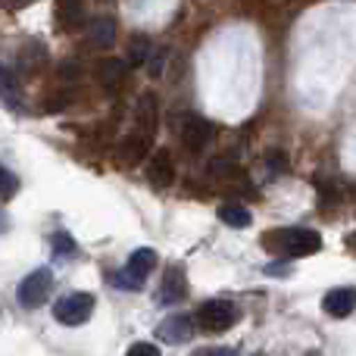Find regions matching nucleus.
<instances>
[{"mask_svg": "<svg viewBox=\"0 0 356 356\" xmlns=\"http://www.w3.org/2000/svg\"><path fill=\"white\" fill-rule=\"evenodd\" d=\"M138 131H141L147 141H154L156 135V125H160V106H156V97L154 94H141L138 100Z\"/></svg>", "mask_w": 356, "mask_h": 356, "instance_id": "9b49d317", "label": "nucleus"}, {"mask_svg": "<svg viewBox=\"0 0 356 356\" xmlns=\"http://www.w3.org/2000/svg\"><path fill=\"white\" fill-rule=\"evenodd\" d=\"M147 181L154 184V191H166L172 188L175 181V169H172V160H169V154H154L147 163Z\"/></svg>", "mask_w": 356, "mask_h": 356, "instance_id": "f8f14e48", "label": "nucleus"}, {"mask_svg": "<svg viewBox=\"0 0 356 356\" xmlns=\"http://www.w3.org/2000/svg\"><path fill=\"white\" fill-rule=\"evenodd\" d=\"M322 309L334 319H344L356 309V288H332L322 300Z\"/></svg>", "mask_w": 356, "mask_h": 356, "instance_id": "1a4fd4ad", "label": "nucleus"}, {"mask_svg": "<svg viewBox=\"0 0 356 356\" xmlns=\"http://www.w3.org/2000/svg\"><path fill=\"white\" fill-rule=\"evenodd\" d=\"M213 138H216V125L209 122V119H203V116H184V122H181V144L188 150L200 154V150L207 147Z\"/></svg>", "mask_w": 356, "mask_h": 356, "instance_id": "423d86ee", "label": "nucleus"}, {"mask_svg": "<svg viewBox=\"0 0 356 356\" xmlns=\"http://www.w3.org/2000/svg\"><path fill=\"white\" fill-rule=\"evenodd\" d=\"M257 356H263V353H257Z\"/></svg>", "mask_w": 356, "mask_h": 356, "instance_id": "cd10ccee", "label": "nucleus"}, {"mask_svg": "<svg viewBox=\"0 0 356 356\" xmlns=\"http://www.w3.org/2000/svg\"><path fill=\"white\" fill-rule=\"evenodd\" d=\"M263 247L278 250L288 259L313 257V253L322 250V234L313 232V228H278V232L263 234Z\"/></svg>", "mask_w": 356, "mask_h": 356, "instance_id": "f257e3e1", "label": "nucleus"}, {"mask_svg": "<svg viewBox=\"0 0 356 356\" xmlns=\"http://www.w3.org/2000/svg\"><path fill=\"white\" fill-rule=\"evenodd\" d=\"M0 100H3L10 110H22V88L13 69L0 66Z\"/></svg>", "mask_w": 356, "mask_h": 356, "instance_id": "2eb2a0df", "label": "nucleus"}, {"mask_svg": "<svg viewBox=\"0 0 356 356\" xmlns=\"http://www.w3.org/2000/svg\"><path fill=\"white\" fill-rule=\"evenodd\" d=\"M156 334H160L166 344H181V341H188L191 334H194V319H191V316H172V319H166L156 328Z\"/></svg>", "mask_w": 356, "mask_h": 356, "instance_id": "ddd939ff", "label": "nucleus"}, {"mask_svg": "<svg viewBox=\"0 0 356 356\" xmlns=\"http://www.w3.org/2000/svg\"><path fill=\"white\" fill-rule=\"evenodd\" d=\"M238 309L232 300H207L194 316V325H200L207 334H222L234 325Z\"/></svg>", "mask_w": 356, "mask_h": 356, "instance_id": "20e7f679", "label": "nucleus"}, {"mask_svg": "<svg viewBox=\"0 0 356 356\" xmlns=\"http://www.w3.org/2000/svg\"><path fill=\"white\" fill-rule=\"evenodd\" d=\"M350 244H353V247H356V234H353V238H350Z\"/></svg>", "mask_w": 356, "mask_h": 356, "instance_id": "bb28decb", "label": "nucleus"}, {"mask_svg": "<svg viewBox=\"0 0 356 356\" xmlns=\"http://www.w3.org/2000/svg\"><path fill=\"white\" fill-rule=\"evenodd\" d=\"M54 253H56V257H72V253H75V241L69 238L66 232L54 234Z\"/></svg>", "mask_w": 356, "mask_h": 356, "instance_id": "aec40b11", "label": "nucleus"}, {"mask_svg": "<svg viewBox=\"0 0 356 356\" xmlns=\"http://www.w3.org/2000/svg\"><path fill=\"white\" fill-rule=\"evenodd\" d=\"M116 19L113 16H97L91 19V25H88V41H91V47H110V44H116Z\"/></svg>", "mask_w": 356, "mask_h": 356, "instance_id": "4468645a", "label": "nucleus"}, {"mask_svg": "<svg viewBox=\"0 0 356 356\" xmlns=\"http://www.w3.org/2000/svg\"><path fill=\"white\" fill-rule=\"evenodd\" d=\"M219 216H222V222H225V225H232V228H247L253 222L250 219V209L238 207V203H228V207H222Z\"/></svg>", "mask_w": 356, "mask_h": 356, "instance_id": "f3484780", "label": "nucleus"}, {"mask_svg": "<svg viewBox=\"0 0 356 356\" xmlns=\"http://www.w3.org/2000/svg\"><path fill=\"white\" fill-rule=\"evenodd\" d=\"M150 60V41L147 38H131V50H129V63L131 66H141Z\"/></svg>", "mask_w": 356, "mask_h": 356, "instance_id": "a211bd4d", "label": "nucleus"}, {"mask_svg": "<svg viewBox=\"0 0 356 356\" xmlns=\"http://www.w3.org/2000/svg\"><path fill=\"white\" fill-rule=\"evenodd\" d=\"M163 66H166V54H163V50L147 60V69H150V75H154V79H160V75H163Z\"/></svg>", "mask_w": 356, "mask_h": 356, "instance_id": "5701e85b", "label": "nucleus"}, {"mask_svg": "<svg viewBox=\"0 0 356 356\" xmlns=\"http://www.w3.org/2000/svg\"><path fill=\"white\" fill-rule=\"evenodd\" d=\"M50 288H54V272L50 269L29 272V275L22 278V284H19V303H22L25 309H38L44 300H47Z\"/></svg>", "mask_w": 356, "mask_h": 356, "instance_id": "39448f33", "label": "nucleus"}, {"mask_svg": "<svg viewBox=\"0 0 356 356\" xmlns=\"http://www.w3.org/2000/svg\"><path fill=\"white\" fill-rule=\"evenodd\" d=\"M154 269H156V253L150 250V247H141V250H135L129 257L125 269H119L116 275H110V282L122 291H138V288H144V282H147V275Z\"/></svg>", "mask_w": 356, "mask_h": 356, "instance_id": "f03ea898", "label": "nucleus"}, {"mask_svg": "<svg viewBox=\"0 0 356 356\" xmlns=\"http://www.w3.org/2000/svg\"><path fill=\"white\" fill-rule=\"evenodd\" d=\"M94 307H97V300H94V294H85V291H72V294L60 297V300L54 303V319L60 322V325H85L88 319H91Z\"/></svg>", "mask_w": 356, "mask_h": 356, "instance_id": "7ed1b4c3", "label": "nucleus"}, {"mask_svg": "<svg viewBox=\"0 0 356 356\" xmlns=\"http://www.w3.org/2000/svg\"><path fill=\"white\" fill-rule=\"evenodd\" d=\"M147 147L150 141L141 135V131H131V135H125L122 141L116 144V160L122 163V166H138V163L147 156Z\"/></svg>", "mask_w": 356, "mask_h": 356, "instance_id": "0eeeda50", "label": "nucleus"}, {"mask_svg": "<svg viewBox=\"0 0 356 356\" xmlns=\"http://www.w3.org/2000/svg\"><path fill=\"white\" fill-rule=\"evenodd\" d=\"M3 6H10V10H22V6H29L31 0H0Z\"/></svg>", "mask_w": 356, "mask_h": 356, "instance_id": "393cba45", "label": "nucleus"}, {"mask_svg": "<svg viewBox=\"0 0 356 356\" xmlns=\"http://www.w3.org/2000/svg\"><path fill=\"white\" fill-rule=\"evenodd\" d=\"M41 60H44V44L29 41V47H25V54H22V63L29 66V63H41Z\"/></svg>", "mask_w": 356, "mask_h": 356, "instance_id": "412c9836", "label": "nucleus"}, {"mask_svg": "<svg viewBox=\"0 0 356 356\" xmlns=\"http://www.w3.org/2000/svg\"><path fill=\"white\" fill-rule=\"evenodd\" d=\"M3 228H6V213L0 209V232H3Z\"/></svg>", "mask_w": 356, "mask_h": 356, "instance_id": "a878e982", "label": "nucleus"}, {"mask_svg": "<svg viewBox=\"0 0 356 356\" xmlns=\"http://www.w3.org/2000/svg\"><path fill=\"white\" fill-rule=\"evenodd\" d=\"M125 79H129V63L125 60L110 56V60L97 63V81L106 88V91H119V88L125 85Z\"/></svg>", "mask_w": 356, "mask_h": 356, "instance_id": "9d476101", "label": "nucleus"}, {"mask_svg": "<svg viewBox=\"0 0 356 356\" xmlns=\"http://www.w3.org/2000/svg\"><path fill=\"white\" fill-rule=\"evenodd\" d=\"M125 356H163L160 347L156 344H147V341H141V344H131V350Z\"/></svg>", "mask_w": 356, "mask_h": 356, "instance_id": "4be33fe9", "label": "nucleus"}, {"mask_svg": "<svg viewBox=\"0 0 356 356\" xmlns=\"http://www.w3.org/2000/svg\"><path fill=\"white\" fill-rule=\"evenodd\" d=\"M19 191V178L10 172L6 166H0V200H10V197H16Z\"/></svg>", "mask_w": 356, "mask_h": 356, "instance_id": "6ab92c4d", "label": "nucleus"}, {"mask_svg": "<svg viewBox=\"0 0 356 356\" xmlns=\"http://www.w3.org/2000/svg\"><path fill=\"white\" fill-rule=\"evenodd\" d=\"M184 294H188V278H184V269L181 266H169L166 275H163V284H160V303H181Z\"/></svg>", "mask_w": 356, "mask_h": 356, "instance_id": "6e6552de", "label": "nucleus"}, {"mask_svg": "<svg viewBox=\"0 0 356 356\" xmlns=\"http://www.w3.org/2000/svg\"><path fill=\"white\" fill-rule=\"evenodd\" d=\"M197 356H238L232 347H209V350H200Z\"/></svg>", "mask_w": 356, "mask_h": 356, "instance_id": "b1692460", "label": "nucleus"}, {"mask_svg": "<svg viewBox=\"0 0 356 356\" xmlns=\"http://www.w3.org/2000/svg\"><path fill=\"white\" fill-rule=\"evenodd\" d=\"M56 19H60V29H79L85 19V0H60Z\"/></svg>", "mask_w": 356, "mask_h": 356, "instance_id": "dca6fc26", "label": "nucleus"}]
</instances>
